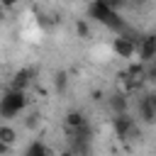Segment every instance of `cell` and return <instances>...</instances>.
Listing matches in <instances>:
<instances>
[{"instance_id": "1", "label": "cell", "mask_w": 156, "mask_h": 156, "mask_svg": "<svg viewBox=\"0 0 156 156\" xmlns=\"http://www.w3.org/2000/svg\"><path fill=\"white\" fill-rule=\"evenodd\" d=\"M88 20H95L98 24L112 29L115 34H127V24H124L122 15L112 12L102 0H90V5H88Z\"/></svg>"}, {"instance_id": "2", "label": "cell", "mask_w": 156, "mask_h": 156, "mask_svg": "<svg viewBox=\"0 0 156 156\" xmlns=\"http://www.w3.org/2000/svg\"><path fill=\"white\" fill-rule=\"evenodd\" d=\"M27 107V93L24 90H12L7 88L2 95H0V117L2 119H15L24 112Z\"/></svg>"}, {"instance_id": "3", "label": "cell", "mask_w": 156, "mask_h": 156, "mask_svg": "<svg viewBox=\"0 0 156 156\" xmlns=\"http://www.w3.org/2000/svg\"><path fill=\"white\" fill-rule=\"evenodd\" d=\"M136 39H139V37H132V34H115V39H112V51L117 54V58L134 61V56H136Z\"/></svg>"}, {"instance_id": "4", "label": "cell", "mask_w": 156, "mask_h": 156, "mask_svg": "<svg viewBox=\"0 0 156 156\" xmlns=\"http://www.w3.org/2000/svg\"><path fill=\"white\" fill-rule=\"evenodd\" d=\"M112 129H115V134H117L122 141L139 136V124H136L134 117H129V112H127V115H115V119H112Z\"/></svg>"}, {"instance_id": "5", "label": "cell", "mask_w": 156, "mask_h": 156, "mask_svg": "<svg viewBox=\"0 0 156 156\" xmlns=\"http://www.w3.org/2000/svg\"><path fill=\"white\" fill-rule=\"evenodd\" d=\"M136 115H139V122L144 124L156 122V93H144L136 100Z\"/></svg>"}, {"instance_id": "6", "label": "cell", "mask_w": 156, "mask_h": 156, "mask_svg": "<svg viewBox=\"0 0 156 156\" xmlns=\"http://www.w3.org/2000/svg\"><path fill=\"white\" fill-rule=\"evenodd\" d=\"M136 61L146 66L156 61V34H144L136 39Z\"/></svg>"}, {"instance_id": "7", "label": "cell", "mask_w": 156, "mask_h": 156, "mask_svg": "<svg viewBox=\"0 0 156 156\" xmlns=\"http://www.w3.org/2000/svg\"><path fill=\"white\" fill-rule=\"evenodd\" d=\"M110 107L115 115H127V107H129V100L124 93H112L110 95Z\"/></svg>"}, {"instance_id": "8", "label": "cell", "mask_w": 156, "mask_h": 156, "mask_svg": "<svg viewBox=\"0 0 156 156\" xmlns=\"http://www.w3.org/2000/svg\"><path fill=\"white\" fill-rule=\"evenodd\" d=\"M32 83V71L29 68H22V71H17L15 73V78H12V90H27V85Z\"/></svg>"}, {"instance_id": "9", "label": "cell", "mask_w": 156, "mask_h": 156, "mask_svg": "<svg viewBox=\"0 0 156 156\" xmlns=\"http://www.w3.org/2000/svg\"><path fill=\"white\" fill-rule=\"evenodd\" d=\"M83 124H88V119H85L83 112L71 110V112L66 115V127H68V132H73V129H78V127H83Z\"/></svg>"}, {"instance_id": "10", "label": "cell", "mask_w": 156, "mask_h": 156, "mask_svg": "<svg viewBox=\"0 0 156 156\" xmlns=\"http://www.w3.org/2000/svg\"><path fill=\"white\" fill-rule=\"evenodd\" d=\"M17 129L15 127H10V124H0V141H5L7 146H15L17 144Z\"/></svg>"}, {"instance_id": "11", "label": "cell", "mask_w": 156, "mask_h": 156, "mask_svg": "<svg viewBox=\"0 0 156 156\" xmlns=\"http://www.w3.org/2000/svg\"><path fill=\"white\" fill-rule=\"evenodd\" d=\"M22 156H54L51 151H49V146L46 144H41V141H32L27 149H24V154Z\"/></svg>"}, {"instance_id": "12", "label": "cell", "mask_w": 156, "mask_h": 156, "mask_svg": "<svg viewBox=\"0 0 156 156\" xmlns=\"http://www.w3.org/2000/svg\"><path fill=\"white\" fill-rule=\"evenodd\" d=\"M102 2H105V5H107L112 12H119V10L127 5V0H102Z\"/></svg>"}, {"instance_id": "13", "label": "cell", "mask_w": 156, "mask_h": 156, "mask_svg": "<svg viewBox=\"0 0 156 156\" xmlns=\"http://www.w3.org/2000/svg\"><path fill=\"white\" fill-rule=\"evenodd\" d=\"M76 32H78V37H88V22L85 20H78L76 22Z\"/></svg>"}, {"instance_id": "14", "label": "cell", "mask_w": 156, "mask_h": 156, "mask_svg": "<svg viewBox=\"0 0 156 156\" xmlns=\"http://www.w3.org/2000/svg\"><path fill=\"white\" fill-rule=\"evenodd\" d=\"M54 85H56V90H66V73H56Z\"/></svg>"}, {"instance_id": "15", "label": "cell", "mask_w": 156, "mask_h": 156, "mask_svg": "<svg viewBox=\"0 0 156 156\" xmlns=\"http://www.w3.org/2000/svg\"><path fill=\"white\" fill-rule=\"evenodd\" d=\"M146 78H151V80L156 83V61L149 63V68H146Z\"/></svg>"}, {"instance_id": "16", "label": "cell", "mask_w": 156, "mask_h": 156, "mask_svg": "<svg viewBox=\"0 0 156 156\" xmlns=\"http://www.w3.org/2000/svg\"><path fill=\"white\" fill-rule=\"evenodd\" d=\"M37 122H39V115H29V117H27V127H29V129H34Z\"/></svg>"}, {"instance_id": "17", "label": "cell", "mask_w": 156, "mask_h": 156, "mask_svg": "<svg viewBox=\"0 0 156 156\" xmlns=\"http://www.w3.org/2000/svg\"><path fill=\"white\" fill-rule=\"evenodd\" d=\"M10 151H12V146H7L5 141H0V156H10Z\"/></svg>"}, {"instance_id": "18", "label": "cell", "mask_w": 156, "mask_h": 156, "mask_svg": "<svg viewBox=\"0 0 156 156\" xmlns=\"http://www.w3.org/2000/svg\"><path fill=\"white\" fill-rule=\"evenodd\" d=\"M17 2H20V0H0V5H2L5 10H12V7L17 5Z\"/></svg>"}, {"instance_id": "19", "label": "cell", "mask_w": 156, "mask_h": 156, "mask_svg": "<svg viewBox=\"0 0 156 156\" xmlns=\"http://www.w3.org/2000/svg\"><path fill=\"white\" fill-rule=\"evenodd\" d=\"M58 156H76V154H73V151H71V149H66V151H61V154H58Z\"/></svg>"}, {"instance_id": "20", "label": "cell", "mask_w": 156, "mask_h": 156, "mask_svg": "<svg viewBox=\"0 0 156 156\" xmlns=\"http://www.w3.org/2000/svg\"><path fill=\"white\" fill-rule=\"evenodd\" d=\"M2 20H5V7L0 5V22H2Z\"/></svg>"}, {"instance_id": "21", "label": "cell", "mask_w": 156, "mask_h": 156, "mask_svg": "<svg viewBox=\"0 0 156 156\" xmlns=\"http://www.w3.org/2000/svg\"><path fill=\"white\" fill-rule=\"evenodd\" d=\"M29 2H34V0H29Z\"/></svg>"}]
</instances>
